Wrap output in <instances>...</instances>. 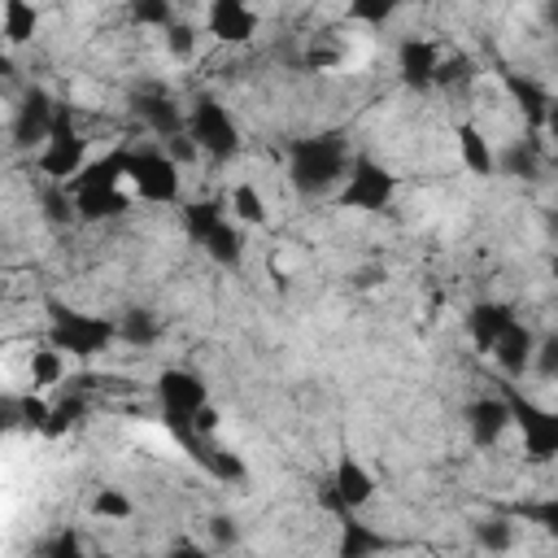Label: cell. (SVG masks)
Wrapping results in <instances>:
<instances>
[{"label": "cell", "mask_w": 558, "mask_h": 558, "mask_svg": "<svg viewBox=\"0 0 558 558\" xmlns=\"http://www.w3.org/2000/svg\"><path fill=\"white\" fill-rule=\"evenodd\" d=\"M357 148L349 144L344 131H310L288 140L283 148V170L296 196L314 201V196H336L353 170Z\"/></svg>", "instance_id": "cell-1"}, {"label": "cell", "mask_w": 558, "mask_h": 558, "mask_svg": "<svg viewBox=\"0 0 558 558\" xmlns=\"http://www.w3.org/2000/svg\"><path fill=\"white\" fill-rule=\"evenodd\" d=\"M179 227L183 235L222 270L244 266V227L231 218L227 196H192L179 205Z\"/></svg>", "instance_id": "cell-2"}, {"label": "cell", "mask_w": 558, "mask_h": 558, "mask_svg": "<svg viewBox=\"0 0 558 558\" xmlns=\"http://www.w3.org/2000/svg\"><path fill=\"white\" fill-rule=\"evenodd\" d=\"M44 310H48V344L74 362H92L118 344V318L113 314L74 310L65 301H48Z\"/></svg>", "instance_id": "cell-3"}, {"label": "cell", "mask_w": 558, "mask_h": 558, "mask_svg": "<svg viewBox=\"0 0 558 558\" xmlns=\"http://www.w3.org/2000/svg\"><path fill=\"white\" fill-rule=\"evenodd\" d=\"M187 140L201 148V161H214V166L235 161L244 148V131H240L231 105L214 92H196L187 100Z\"/></svg>", "instance_id": "cell-4"}, {"label": "cell", "mask_w": 558, "mask_h": 558, "mask_svg": "<svg viewBox=\"0 0 558 558\" xmlns=\"http://www.w3.org/2000/svg\"><path fill=\"white\" fill-rule=\"evenodd\" d=\"M153 397H157V410H161L166 432H170L179 445H183L187 436H201V432H196V414H201L205 405H214V401H209V384H205L201 371H192V366H166V371L153 379Z\"/></svg>", "instance_id": "cell-5"}, {"label": "cell", "mask_w": 558, "mask_h": 558, "mask_svg": "<svg viewBox=\"0 0 558 558\" xmlns=\"http://www.w3.org/2000/svg\"><path fill=\"white\" fill-rule=\"evenodd\" d=\"M501 397L510 405V427H519L523 440V462L545 466L558 458V410L527 397L519 384H501Z\"/></svg>", "instance_id": "cell-6"}, {"label": "cell", "mask_w": 558, "mask_h": 558, "mask_svg": "<svg viewBox=\"0 0 558 558\" xmlns=\"http://www.w3.org/2000/svg\"><path fill=\"white\" fill-rule=\"evenodd\" d=\"M126 183H131V196L144 205H183V166L161 144L131 148Z\"/></svg>", "instance_id": "cell-7"}, {"label": "cell", "mask_w": 558, "mask_h": 558, "mask_svg": "<svg viewBox=\"0 0 558 558\" xmlns=\"http://www.w3.org/2000/svg\"><path fill=\"white\" fill-rule=\"evenodd\" d=\"M87 135L74 118L70 105L57 109V122H52V135L44 140V148L35 153V170L44 174V183H74L87 166Z\"/></svg>", "instance_id": "cell-8"}, {"label": "cell", "mask_w": 558, "mask_h": 558, "mask_svg": "<svg viewBox=\"0 0 558 558\" xmlns=\"http://www.w3.org/2000/svg\"><path fill=\"white\" fill-rule=\"evenodd\" d=\"M397 192H401V179L379 157L357 153L344 187L336 192V205L340 209H353V214H384V209H392Z\"/></svg>", "instance_id": "cell-9"}, {"label": "cell", "mask_w": 558, "mask_h": 558, "mask_svg": "<svg viewBox=\"0 0 558 558\" xmlns=\"http://www.w3.org/2000/svg\"><path fill=\"white\" fill-rule=\"evenodd\" d=\"M375 475H371V466L362 462V458H353V453H340L336 458V466H331V475H327V484H323V506L340 519V514H362L371 501H375Z\"/></svg>", "instance_id": "cell-10"}, {"label": "cell", "mask_w": 558, "mask_h": 558, "mask_svg": "<svg viewBox=\"0 0 558 558\" xmlns=\"http://www.w3.org/2000/svg\"><path fill=\"white\" fill-rule=\"evenodd\" d=\"M57 109H61V100H52L39 83H31V87L17 96V105H13V118H9V144H13L17 153L44 148V140L52 135Z\"/></svg>", "instance_id": "cell-11"}, {"label": "cell", "mask_w": 558, "mask_h": 558, "mask_svg": "<svg viewBox=\"0 0 558 558\" xmlns=\"http://www.w3.org/2000/svg\"><path fill=\"white\" fill-rule=\"evenodd\" d=\"M131 109H135L140 126L153 131L161 144H170L174 135L187 131V105H179L161 83H144V87L131 96Z\"/></svg>", "instance_id": "cell-12"}, {"label": "cell", "mask_w": 558, "mask_h": 558, "mask_svg": "<svg viewBox=\"0 0 558 558\" xmlns=\"http://www.w3.org/2000/svg\"><path fill=\"white\" fill-rule=\"evenodd\" d=\"M440 61H445V48L427 35H401L397 39V78L410 87V92H432L436 87V74H440Z\"/></svg>", "instance_id": "cell-13"}, {"label": "cell", "mask_w": 558, "mask_h": 558, "mask_svg": "<svg viewBox=\"0 0 558 558\" xmlns=\"http://www.w3.org/2000/svg\"><path fill=\"white\" fill-rule=\"evenodd\" d=\"M205 31H209L218 44H227V48H244V44L257 39L262 13H257L253 4H244V0H214V4L205 9Z\"/></svg>", "instance_id": "cell-14"}, {"label": "cell", "mask_w": 558, "mask_h": 558, "mask_svg": "<svg viewBox=\"0 0 558 558\" xmlns=\"http://www.w3.org/2000/svg\"><path fill=\"white\" fill-rule=\"evenodd\" d=\"M514 323H519V310H514L510 301H501V296H480V301L466 305V336H471V344H475L480 353H493L497 340H501Z\"/></svg>", "instance_id": "cell-15"}, {"label": "cell", "mask_w": 558, "mask_h": 558, "mask_svg": "<svg viewBox=\"0 0 558 558\" xmlns=\"http://www.w3.org/2000/svg\"><path fill=\"white\" fill-rule=\"evenodd\" d=\"M340 536H336V558H384L397 554L401 541L375 523H366L362 514H340Z\"/></svg>", "instance_id": "cell-16"}, {"label": "cell", "mask_w": 558, "mask_h": 558, "mask_svg": "<svg viewBox=\"0 0 558 558\" xmlns=\"http://www.w3.org/2000/svg\"><path fill=\"white\" fill-rule=\"evenodd\" d=\"M462 423H466V436H471L475 449H493V445L506 436V427H510V405H506L501 388H497V392H480V397L462 410Z\"/></svg>", "instance_id": "cell-17"}, {"label": "cell", "mask_w": 558, "mask_h": 558, "mask_svg": "<svg viewBox=\"0 0 558 558\" xmlns=\"http://www.w3.org/2000/svg\"><path fill=\"white\" fill-rule=\"evenodd\" d=\"M179 449H183L209 480H218V484H248V466H244V458H240L235 449L218 445L214 436H187Z\"/></svg>", "instance_id": "cell-18"}, {"label": "cell", "mask_w": 558, "mask_h": 558, "mask_svg": "<svg viewBox=\"0 0 558 558\" xmlns=\"http://www.w3.org/2000/svg\"><path fill=\"white\" fill-rule=\"evenodd\" d=\"M453 148H458V161H462L466 174H475V179H493L497 174V144L488 140V131L480 122L462 118L453 126Z\"/></svg>", "instance_id": "cell-19"}, {"label": "cell", "mask_w": 558, "mask_h": 558, "mask_svg": "<svg viewBox=\"0 0 558 558\" xmlns=\"http://www.w3.org/2000/svg\"><path fill=\"white\" fill-rule=\"evenodd\" d=\"M532 357H536V331L519 318L501 340H497V349H493V362H497V371L506 375V384H514V379H523V375H532Z\"/></svg>", "instance_id": "cell-20"}, {"label": "cell", "mask_w": 558, "mask_h": 558, "mask_svg": "<svg viewBox=\"0 0 558 558\" xmlns=\"http://www.w3.org/2000/svg\"><path fill=\"white\" fill-rule=\"evenodd\" d=\"M501 87H506V96L514 100V109L523 113V122L532 126V135L545 126V113H549V92H545V83H536L532 74H519V70H506L501 74Z\"/></svg>", "instance_id": "cell-21"}, {"label": "cell", "mask_w": 558, "mask_h": 558, "mask_svg": "<svg viewBox=\"0 0 558 558\" xmlns=\"http://www.w3.org/2000/svg\"><path fill=\"white\" fill-rule=\"evenodd\" d=\"M74 196V209H78V222L87 227H100V222H113L131 209V192L126 187H83V192H70Z\"/></svg>", "instance_id": "cell-22"}, {"label": "cell", "mask_w": 558, "mask_h": 558, "mask_svg": "<svg viewBox=\"0 0 558 558\" xmlns=\"http://www.w3.org/2000/svg\"><path fill=\"white\" fill-rule=\"evenodd\" d=\"M471 541L480 554L488 558H501L519 545V527H514V514H501V510H488L480 519H471Z\"/></svg>", "instance_id": "cell-23"}, {"label": "cell", "mask_w": 558, "mask_h": 558, "mask_svg": "<svg viewBox=\"0 0 558 558\" xmlns=\"http://www.w3.org/2000/svg\"><path fill=\"white\" fill-rule=\"evenodd\" d=\"M227 209H231V218L248 231V227H266L270 222V205H266V196H262V187L257 183H248V179H235L231 187H227Z\"/></svg>", "instance_id": "cell-24"}, {"label": "cell", "mask_w": 558, "mask_h": 558, "mask_svg": "<svg viewBox=\"0 0 558 558\" xmlns=\"http://www.w3.org/2000/svg\"><path fill=\"white\" fill-rule=\"evenodd\" d=\"M497 174H514V179H536L541 174V144L536 135L510 140L497 148Z\"/></svg>", "instance_id": "cell-25"}, {"label": "cell", "mask_w": 558, "mask_h": 558, "mask_svg": "<svg viewBox=\"0 0 558 558\" xmlns=\"http://www.w3.org/2000/svg\"><path fill=\"white\" fill-rule=\"evenodd\" d=\"M39 31V9L26 0H4L0 4V35L9 48H22L31 35Z\"/></svg>", "instance_id": "cell-26"}, {"label": "cell", "mask_w": 558, "mask_h": 558, "mask_svg": "<svg viewBox=\"0 0 558 558\" xmlns=\"http://www.w3.org/2000/svg\"><path fill=\"white\" fill-rule=\"evenodd\" d=\"M161 340V318L153 310H126L118 314V344H131V349H153Z\"/></svg>", "instance_id": "cell-27"}, {"label": "cell", "mask_w": 558, "mask_h": 558, "mask_svg": "<svg viewBox=\"0 0 558 558\" xmlns=\"http://www.w3.org/2000/svg\"><path fill=\"white\" fill-rule=\"evenodd\" d=\"M65 353L52 349V344H39L31 349V362H26V375H31V392H44V388H57L65 384Z\"/></svg>", "instance_id": "cell-28"}, {"label": "cell", "mask_w": 558, "mask_h": 558, "mask_svg": "<svg viewBox=\"0 0 558 558\" xmlns=\"http://www.w3.org/2000/svg\"><path fill=\"white\" fill-rule=\"evenodd\" d=\"M83 418H87V397H83V388H70L65 397H57V401H52V414H48L44 436H48V440H57V436L74 432Z\"/></svg>", "instance_id": "cell-29"}, {"label": "cell", "mask_w": 558, "mask_h": 558, "mask_svg": "<svg viewBox=\"0 0 558 558\" xmlns=\"http://www.w3.org/2000/svg\"><path fill=\"white\" fill-rule=\"evenodd\" d=\"M87 510H92L96 519H105V523H126V519L135 514V501H131L126 488H118V484H100V488L87 497Z\"/></svg>", "instance_id": "cell-30"}, {"label": "cell", "mask_w": 558, "mask_h": 558, "mask_svg": "<svg viewBox=\"0 0 558 558\" xmlns=\"http://www.w3.org/2000/svg\"><path fill=\"white\" fill-rule=\"evenodd\" d=\"M39 209H44V218H48L52 227H70V222H78V209H74V196H70L65 183H44V192H39Z\"/></svg>", "instance_id": "cell-31"}, {"label": "cell", "mask_w": 558, "mask_h": 558, "mask_svg": "<svg viewBox=\"0 0 558 558\" xmlns=\"http://www.w3.org/2000/svg\"><path fill=\"white\" fill-rule=\"evenodd\" d=\"M475 74H480V70H475V57L462 52V48H453V52H445V61H440L436 87H440V92H458V87H466Z\"/></svg>", "instance_id": "cell-32"}, {"label": "cell", "mask_w": 558, "mask_h": 558, "mask_svg": "<svg viewBox=\"0 0 558 558\" xmlns=\"http://www.w3.org/2000/svg\"><path fill=\"white\" fill-rule=\"evenodd\" d=\"M514 519L536 523L545 536H554V541H558V493H549V497H532V501H519V506H514Z\"/></svg>", "instance_id": "cell-33"}, {"label": "cell", "mask_w": 558, "mask_h": 558, "mask_svg": "<svg viewBox=\"0 0 558 558\" xmlns=\"http://www.w3.org/2000/svg\"><path fill=\"white\" fill-rule=\"evenodd\" d=\"M340 61H344V44H336L331 35H310L305 57H301L305 70H336Z\"/></svg>", "instance_id": "cell-34"}, {"label": "cell", "mask_w": 558, "mask_h": 558, "mask_svg": "<svg viewBox=\"0 0 558 558\" xmlns=\"http://www.w3.org/2000/svg\"><path fill=\"white\" fill-rule=\"evenodd\" d=\"M126 17H131L135 26H153V31H170V26L179 22L174 4H166V0H140V4L126 9Z\"/></svg>", "instance_id": "cell-35"}, {"label": "cell", "mask_w": 558, "mask_h": 558, "mask_svg": "<svg viewBox=\"0 0 558 558\" xmlns=\"http://www.w3.org/2000/svg\"><path fill=\"white\" fill-rule=\"evenodd\" d=\"M39 558H96V554L87 549V541H83L78 527H61V532H52V541L44 545Z\"/></svg>", "instance_id": "cell-36"}, {"label": "cell", "mask_w": 558, "mask_h": 558, "mask_svg": "<svg viewBox=\"0 0 558 558\" xmlns=\"http://www.w3.org/2000/svg\"><path fill=\"white\" fill-rule=\"evenodd\" d=\"M532 375L554 384L558 379V331H545L536 336V357H532Z\"/></svg>", "instance_id": "cell-37"}, {"label": "cell", "mask_w": 558, "mask_h": 558, "mask_svg": "<svg viewBox=\"0 0 558 558\" xmlns=\"http://www.w3.org/2000/svg\"><path fill=\"white\" fill-rule=\"evenodd\" d=\"M161 44H166V52L174 61H192V52H196V26L179 17L170 31H161Z\"/></svg>", "instance_id": "cell-38"}, {"label": "cell", "mask_w": 558, "mask_h": 558, "mask_svg": "<svg viewBox=\"0 0 558 558\" xmlns=\"http://www.w3.org/2000/svg\"><path fill=\"white\" fill-rule=\"evenodd\" d=\"M344 17L362 22V26H384L388 17H397V4H388V0H357V4L344 9Z\"/></svg>", "instance_id": "cell-39"}, {"label": "cell", "mask_w": 558, "mask_h": 558, "mask_svg": "<svg viewBox=\"0 0 558 558\" xmlns=\"http://www.w3.org/2000/svg\"><path fill=\"white\" fill-rule=\"evenodd\" d=\"M235 536H240V532H235V519H231V514H214V519H209V545H214V549L235 545Z\"/></svg>", "instance_id": "cell-40"}, {"label": "cell", "mask_w": 558, "mask_h": 558, "mask_svg": "<svg viewBox=\"0 0 558 558\" xmlns=\"http://www.w3.org/2000/svg\"><path fill=\"white\" fill-rule=\"evenodd\" d=\"M166 558H218V549H214V545H201V541H192V536H179V541L166 549Z\"/></svg>", "instance_id": "cell-41"}, {"label": "cell", "mask_w": 558, "mask_h": 558, "mask_svg": "<svg viewBox=\"0 0 558 558\" xmlns=\"http://www.w3.org/2000/svg\"><path fill=\"white\" fill-rule=\"evenodd\" d=\"M161 148H166V153H170L179 166H192V161H201V148L187 140V131H183V135H174V140H170V144H161Z\"/></svg>", "instance_id": "cell-42"}, {"label": "cell", "mask_w": 558, "mask_h": 558, "mask_svg": "<svg viewBox=\"0 0 558 558\" xmlns=\"http://www.w3.org/2000/svg\"><path fill=\"white\" fill-rule=\"evenodd\" d=\"M541 135H545V140L558 148V96L549 100V113H545V126H541Z\"/></svg>", "instance_id": "cell-43"}, {"label": "cell", "mask_w": 558, "mask_h": 558, "mask_svg": "<svg viewBox=\"0 0 558 558\" xmlns=\"http://www.w3.org/2000/svg\"><path fill=\"white\" fill-rule=\"evenodd\" d=\"M541 231H545V240L558 248V205H549V209H545V218H541Z\"/></svg>", "instance_id": "cell-44"}, {"label": "cell", "mask_w": 558, "mask_h": 558, "mask_svg": "<svg viewBox=\"0 0 558 558\" xmlns=\"http://www.w3.org/2000/svg\"><path fill=\"white\" fill-rule=\"evenodd\" d=\"M549 279H554V283H558V248H554V253H549Z\"/></svg>", "instance_id": "cell-45"}, {"label": "cell", "mask_w": 558, "mask_h": 558, "mask_svg": "<svg viewBox=\"0 0 558 558\" xmlns=\"http://www.w3.org/2000/svg\"><path fill=\"white\" fill-rule=\"evenodd\" d=\"M96 558H122V554H113V549H96Z\"/></svg>", "instance_id": "cell-46"}]
</instances>
